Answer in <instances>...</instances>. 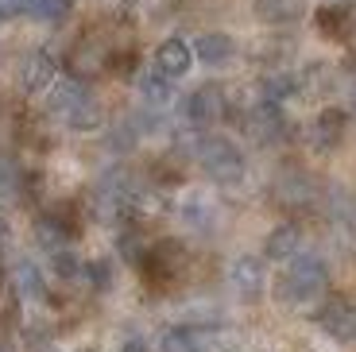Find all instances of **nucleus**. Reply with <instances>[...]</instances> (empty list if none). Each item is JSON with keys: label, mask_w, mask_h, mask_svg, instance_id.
I'll return each instance as SVG.
<instances>
[{"label": "nucleus", "mask_w": 356, "mask_h": 352, "mask_svg": "<svg viewBox=\"0 0 356 352\" xmlns=\"http://www.w3.org/2000/svg\"><path fill=\"white\" fill-rule=\"evenodd\" d=\"M325 291H330V267L321 255H294L275 282V298L286 310L318 306V302H325Z\"/></svg>", "instance_id": "obj_1"}, {"label": "nucleus", "mask_w": 356, "mask_h": 352, "mask_svg": "<svg viewBox=\"0 0 356 352\" xmlns=\"http://www.w3.org/2000/svg\"><path fill=\"white\" fill-rule=\"evenodd\" d=\"M197 163L213 182H241L244 178V155L236 151V143L225 136H202L197 140Z\"/></svg>", "instance_id": "obj_2"}, {"label": "nucleus", "mask_w": 356, "mask_h": 352, "mask_svg": "<svg viewBox=\"0 0 356 352\" xmlns=\"http://www.w3.org/2000/svg\"><path fill=\"white\" fill-rule=\"evenodd\" d=\"M229 287L236 291V298L259 302V294L267 291L264 259H256V255H241V259H232V267H229Z\"/></svg>", "instance_id": "obj_3"}, {"label": "nucleus", "mask_w": 356, "mask_h": 352, "mask_svg": "<svg viewBox=\"0 0 356 352\" xmlns=\"http://www.w3.org/2000/svg\"><path fill=\"white\" fill-rule=\"evenodd\" d=\"M318 326L337 341H356V306L345 298H330L318 310Z\"/></svg>", "instance_id": "obj_4"}, {"label": "nucleus", "mask_w": 356, "mask_h": 352, "mask_svg": "<svg viewBox=\"0 0 356 352\" xmlns=\"http://www.w3.org/2000/svg\"><path fill=\"white\" fill-rule=\"evenodd\" d=\"M225 116V93L217 86H202L186 97V120L194 128H209Z\"/></svg>", "instance_id": "obj_5"}, {"label": "nucleus", "mask_w": 356, "mask_h": 352, "mask_svg": "<svg viewBox=\"0 0 356 352\" xmlns=\"http://www.w3.org/2000/svg\"><path fill=\"white\" fill-rule=\"evenodd\" d=\"M190 66H194V47L182 43V39H163L159 51H155V70L175 81V78H182Z\"/></svg>", "instance_id": "obj_6"}, {"label": "nucleus", "mask_w": 356, "mask_h": 352, "mask_svg": "<svg viewBox=\"0 0 356 352\" xmlns=\"http://www.w3.org/2000/svg\"><path fill=\"white\" fill-rule=\"evenodd\" d=\"M194 58L205 62V66H229L232 58H236V43H232V35H225V31H205V35L194 39Z\"/></svg>", "instance_id": "obj_7"}, {"label": "nucleus", "mask_w": 356, "mask_h": 352, "mask_svg": "<svg viewBox=\"0 0 356 352\" xmlns=\"http://www.w3.org/2000/svg\"><path fill=\"white\" fill-rule=\"evenodd\" d=\"M19 81H24L27 93H51L54 81H58V66H54L51 54H31V58L24 62V70H19Z\"/></svg>", "instance_id": "obj_8"}, {"label": "nucleus", "mask_w": 356, "mask_h": 352, "mask_svg": "<svg viewBox=\"0 0 356 352\" xmlns=\"http://www.w3.org/2000/svg\"><path fill=\"white\" fill-rule=\"evenodd\" d=\"M244 128H248L252 140L271 143V140H279V136H283V113H279V105H271V101H259V105L248 113Z\"/></svg>", "instance_id": "obj_9"}, {"label": "nucleus", "mask_w": 356, "mask_h": 352, "mask_svg": "<svg viewBox=\"0 0 356 352\" xmlns=\"http://www.w3.org/2000/svg\"><path fill=\"white\" fill-rule=\"evenodd\" d=\"M264 255L267 259H279V264H291L294 255H302V229L298 225H279V229H271L264 240Z\"/></svg>", "instance_id": "obj_10"}, {"label": "nucleus", "mask_w": 356, "mask_h": 352, "mask_svg": "<svg viewBox=\"0 0 356 352\" xmlns=\"http://www.w3.org/2000/svg\"><path fill=\"white\" fill-rule=\"evenodd\" d=\"M66 124H70L74 132H97V128H105V109H101V101L86 89L78 97V105L66 113Z\"/></svg>", "instance_id": "obj_11"}, {"label": "nucleus", "mask_w": 356, "mask_h": 352, "mask_svg": "<svg viewBox=\"0 0 356 352\" xmlns=\"http://www.w3.org/2000/svg\"><path fill=\"white\" fill-rule=\"evenodd\" d=\"M345 113H341V109H325V113L318 116V120H314V147L318 151H333L341 143V136H345Z\"/></svg>", "instance_id": "obj_12"}, {"label": "nucleus", "mask_w": 356, "mask_h": 352, "mask_svg": "<svg viewBox=\"0 0 356 352\" xmlns=\"http://www.w3.org/2000/svg\"><path fill=\"white\" fill-rule=\"evenodd\" d=\"M35 237H39V244L54 255V252H63V248H66L70 232H66V225H63V217H58V213H47V217L35 221Z\"/></svg>", "instance_id": "obj_13"}, {"label": "nucleus", "mask_w": 356, "mask_h": 352, "mask_svg": "<svg viewBox=\"0 0 356 352\" xmlns=\"http://www.w3.org/2000/svg\"><path fill=\"white\" fill-rule=\"evenodd\" d=\"M182 221H186L190 229H197V232L213 229V221H217V205H213V202H205L202 194H194V198H186V202H182Z\"/></svg>", "instance_id": "obj_14"}, {"label": "nucleus", "mask_w": 356, "mask_h": 352, "mask_svg": "<svg viewBox=\"0 0 356 352\" xmlns=\"http://www.w3.org/2000/svg\"><path fill=\"white\" fill-rule=\"evenodd\" d=\"M140 97L152 101V105H167V101L175 97V81H170L167 74H159V70L140 74Z\"/></svg>", "instance_id": "obj_15"}, {"label": "nucleus", "mask_w": 356, "mask_h": 352, "mask_svg": "<svg viewBox=\"0 0 356 352\" xmlns=\"http://www.w3.org/2000/svg\"><path fill=\"white\" fill-rule=\"evenodd\" d=\"M12 279H16V294L19 298H43V291H47V275L39 271L35 264H19L16 267V275H12Z\"/></svg>", "instance_id": "obj_16"}, {"label": "nucleus", "mask_w": 356, "mask_h": 352, "mask_svg": "<svg viewBox=\"0 0 356 352\" xmlns=\"http://www.w3.org/2000/svg\"><path fill=\"white\" fill-rule=\"evenodd\" d=\"M302 12V0H256V16L267 24H291Z\"/></svg>", "instance_id": "obj_17"}, {"label": "nucleus", "mask_w": 356, "mask_h": 352, "mask_svg": "<svg viewBox=\"0 0 356 352\" xmlns=\"http://www.w3.org/2000/svg\"><path fill=\"white\" fill-rule=\"evenodd\" d=\"M81 93H86V89H81L78 81H54V89L47 93V109H51V113H63V116H66L74 105H78Z\"/></svg>", "instance_id": "obj_18"}, {"label": "nucleus", "mask_w": 356, "mask_h": 352, "mask_svg": "<svg viewBox=\"0 0 356 352\" xmlns=\"http://www.w3.org/2000/svg\"><path fill=\"white\" fill-rule=\"evenodd\" d=\"M51 275L58 282H78V279H86V264H81L74 252H66V248H63V252L51 255Z\"/></svg>", "instance_id": "obj_19"}, {"label": "nucleus", "mask_w": 356, "mask_h": 352, "mask_svg": "<svg viewBox=\"0 0 356 352\" xmlns=\"http://www.w3.org/2000/svg\"><path fill=\"white\" fill-rule=\"evenodd\" d=\"M27 12L43 24H63V19H70L74 4L70 0H27Z\"/></svg>", "instance_id": "obj_20"}, {"label": "nucleus", "mask_w": 356, "mask_h": 352, "mask_svg": "<svg viewBox=\"0 0 356 352\" xmlns=\"http://www.w3.org/2000/svg\"><path fill=\"white\" fill-rule=\"evenodd\" d=\"M86 279L93 282V291H113L116 287V267H113V259H89L86 264Z\"/></svg>", "instance_id": "obj_21"}, {"label": "nucleus", "mask_w": 356, "mask_h": 352, "mask_svg": "<svg viewBox=\"0 0 356 352\" xmlns=\"http://www.w3.org/2000/svg\"><path fill=\"white\" fill-rule=\"evenodd\" d=\"M318 27H321V35L345 39L348 35V12L345 8H321L318 12Z\"/></svg>", "instance_id": "obj_22"}, {"label": "nucleus", "mask_w": 356, "mask_h": 352, "mask_svg": "<svg viewBox=\"0 0 356 352\" xmlns=\"http://www.w3.org/2000/svg\"><path fill=\"white\" fill-rule=\"evenodd\" d=\"M298 89V81L291 78V74H267L264 78V101H271V105H279V101H286Z\"/></svg>", "instance_id": "obj_23"}, {"label": "nucleus", "mask_w": 356, "mask_h": 352, "mask_svg": "<svg viewBox=\"0 0 356 352\" xmlns=\"http://www.w3.org/2000/svg\"><path fill=\"white\" fill-rule=\"evenodd\" d=\"M16 12H27V0H0V16H16Z\"/></svg>", "instance_id": "obj_24"}, {"label": "nucleus", "mask_w": 356, "mask_h": 352, "mask_svg": "<svg viewBox=\"0 0 356 352\" xmlns=\"http://www.w3.org/2000/svg\"><path fill=\"white\" fill-rule=\"evenodd\" d=\"M120 352H152V349H147V344H143L140 337H132V341H124V344H120Z\"/></svg>", "instance_id": "obj_25"}, {"label": "nucleus", "mask_w": 356, "mask_h": 352, "mask_svg": "<svg viewBox=\"0 0 356 352\" xmlns=\"http://www.w3.org/2000/svg\"><path fill=\"white\" fill-rule=\"evenodd\" d=\"M8 240H12V229H8V221L0 217V248L8 244Z\"/></svg>", "instance_id": "obj_26"}]
</instances>
